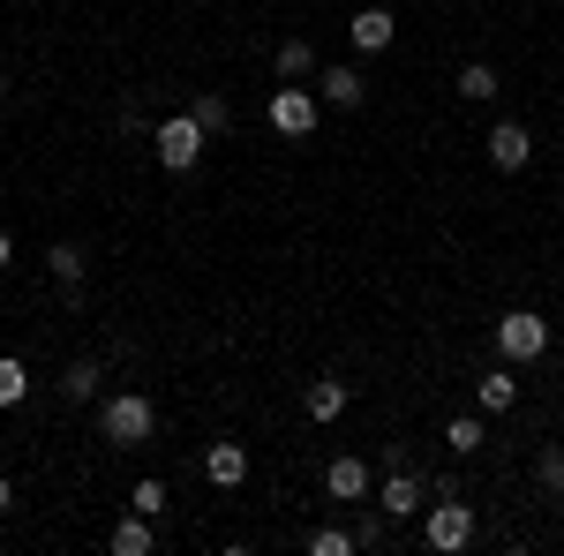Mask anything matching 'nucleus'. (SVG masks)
Here are the masks:
<instances>
[{
    "instance_id": "1",
    "label": "nucleus",
    "mask_w": 564,
    "mask_h": 556,
    "mask_svg": "<svg viewBox=\"0 0 564 556\" xmlns=\"http://www.w3.org/2000/svg\"><path fill=\"white\" fill-rule=\"evenodd\" d=\"M159 428V406L143 399V391H113L106 406H98V436L113 444V451H129V444H143Z\"/></svg>"
},
{
    "instance_id": "2",
    "label": "nucleus",
    "mask_w": 564,
    "mask_h": 556,
    "mask_svg": "<svg viewBox=\"0 0 564 556\" xmlns=\"http://www.w3.org/2000/svg\"><path fill=\"white\" fill-rule=\"evenodd\" d=\"M422 534H430L436 556L467 549V542H475V504H459V489H436V504H430V519H422Z\"/></svg>"
},
{
    "instance_id": "3",
    "label": "nucleus",
    "mask_w": 564,
    "mask_h": 556,
    "mask_svg": "<svg viewBox=\"0 0 564 556\" xmlns=\"http://www.w3.org/2000/svg\"><path fill=\"white\" fill-rule=\"evenodd\" d=\"M204 143H212V135H204L196 113H174V121H159V135H151V151H159L166 173H188L196 159H204Z\"/></svg>"
},
{
    "instance_id": "4",
    "label": "nucleus",
    "mask_w": 564,
    "mask_h": 556,
    "mask_svg": "<svg viewBox=\"0 0 564 556\" xmlns=\"http://www.w3.org/2000/svg\"><path fill=\"white\" fill-rule=\"evenodd\" d=\"M497 353H505V361H542V353H550V324H542L534 308H512V316L497 324Z\"/></svg>"
},
{
    "instance_id": "5",
    "label": "nucleus",
    "mask_w": 564,
    "mask_h": 556,
    "mask_svg": "<svg viewBox=\"0 0 564 556\" xmlns=\"http://www.w3.org/2000/svg\"><path fill=\"white\" fill-rule=\"evenodd\" d=\"M271 129H279V135H308V129H316V98H308L302 84H286L279 98H271Z\"/></svg>"
},
{
    "instance_id": "6",
    "label": "nucleus",
    "mask_w": 564,
    "mask_h": 556,
    "mask_svg": "<svg viewBox=\"0 0 564 556\" xmlns=\"http://www.w3.org/2000/svg\"><path fill=\"white\" fill-rule=\"evenodd\" d=\"M527 159H534V135H527L520 121H497V129H489V166H497V173H520Z\"/></svg>"
},
{
    "instance_id": "7",
    "label": "nucleus",
    "mask_w": 564,
    "mask_h": 556,
    "mask_svg": "<svg viewBox=\"0 0 564 556\" xmlns=\"http://www.w3.org/2000/svg\"><path fill=\"white\" fill-rule=\"evenodd\" d=\"M316 90H324V106H339V113H354V106L369 98V76H361L354 61H339V68H324V76H316Z\"/></svg>"
},
{
    "instance_id": "8",
    "label": "nucleus",
    "mask_w": 564,
    "mask_h": 556,
    "mask_svg": "<svg viewBox=\"0 0 564 556\" xmlns=\"http://www.w3.org/2000/svg\"><path fill=\"white\" fill-rule=\"evenodd\" d=\"M347 39H354V53H384V45L399 39V23H391V8H361L347 23Z\"/></svg>"
},
{
    "instance_id": "9",
    "label": "nucleus",
    "mask_w": 564,
    "mask_h": 556,
    "mask_svg": "<svg viewBox=\"0 0 564 556\" xmlns=\"http://www.w3.org/2000/svg\"><path fill=\"white\" fill-rule=\"evenodd\" d=\"M324 489H332V497H339V504H361V497H369V459H332V467H324Z\"/></svg>"
},
{
    "instance_id": "10",
    "label": "nucleus",
    "mask_w": 564,
    "mask_h": 556,
    "mask_svg": "<svg viewBox=\"0 0 564 556\" xmlns=\"http://www.w3.org/2000/svg\"><path fill=\"white\" fill-rule=\"evenodd\" d=\"M204 473H212V489H241L249 481V451L241 444H212L204 451Z\"/></svg>"
},
{
    "instance_id": "11",
    "label": "nucleus",
    "mask_w": 564,
    "mask_h": 556,
    "mask_svg": "<svg viewBox=\"0 0 564 556\" xmlns=\"http://www.w3.org/2000/svg\"><path fill=\"white\" fill-rule=\"evenodd\" d=\"M45 271L61 279L68 301H84V249H76V241H53V249H45Z\"/></svg>"
},
{
    "instance_id": "12",
    "label": "nucleus",
    "mask_w": 564,
    "mask_h": 556,
    "mask_svg": "<svg viewBox=\"0 0 564 556\" xmlns=\"http://www.w3.org/2000/svg\"><path fill=\"white\" fill-rule=\"evenodd\" d=\"M302 414H308V422H339V414H347V384H339V377L308 384L302 391Z\"/></svg>"
},
{
    "instance_id": "13",
    "label": "nucleus",
    "mask_w": 564,
    "mask_h": 556,
    "mask_svg": "<svg viewBox=\"0 0 564 556\" xmlns=\"http://www.w3.org/2000/svg\"><path fill=\"white\" fill-rule=\"evenodd\" d=\"M406 512H422V481L406 467H391L384 473V519H406Z\"/></svg>"
},
{
    "instance_id": "14",
    "label": "nucleus",
    "mask_w": 564,
    "mask_h": 556,
    "mask_svg": "<svg viewBox=\"0 0 564 556\" xmlns=\"http://www.w3.org/2000/svg\"><path fill=\"white\" fill-rule=\"evenodd\" d=\"M151 549H159V534H151L143 512H129L121 526H113V556H151Z\"/></svg>"
},
{
    "instance_id": "15",
    "label": "nucleus",
    "mask_w": 564,
    "mask_h": 556,
    "mask_svg": "<svg viewBox=\"0 0 564 556\" xmlns=\"http://www.w3.org/2000/svg\"><path fill=\"white\" fill-rule=\"evenodd\" d=\"M475 399H481V414H512V399H520V384H512V369H489L475 384Z\"/></svg>"
},
{
    "instance_id": "16",
    "label": "nucleus",
    "mask_w": 564,
    "mask_h": 556,
    "mask_svg": "<svg viewBox=\"0 0 564 556\" xmlns=\"http://www.w3.org/2000/svg\"><path fill=\"white\" fill-rule=\"evenodd\" d=\"M271 68H279L286 84H302V76H316V45H308V39H286V45H279V61H271Z\"/></svg>"
},
{
    "instance_id": "17",
    "label": "nucleus",
    "mask_w": 564,
    "mask_h": 556,
    "mask_svg": "<svg viewBox=\"0 0 564 556\" xmlns=\"http://www.w3.org/2000/svg\"><path fill=\"white\" fill-rule=\"evenodd\" d=\"M90 391H98V361H68V369H61V399H68V406H84Z\"/></svg>"
},
{
    "instance_id": "18",
    "label": "nucleus",
    "mask_w": 564,
    "mask_h": 556,
    "mask_svg": "<svg viewBox=\"0 0 564 556\" xmlns=\"http://www.w3.org/2000/svg\"><path fill=\"white\" fill-rule=\"evenodd\" d=\"M188 113H196V121H204V135H226V129H234V106H226V98H218V90H204V98H196V106H188Z\"/></svg>"
},
{
    "instance_id": "19",
    "label": "nucleus",
    "mask_w": 564,
    "mask_h": 556,
    "mask_svg": "<svg viewBox=\"0 0 564 556\" xmlns=\"http://www.w3.org/2000/svg\"><path fill=\"white\" fill-rule=\"evenodd\" d=\"M459 98H497V68H489V61H467V68H459Z\"/></svg>"
},
{
    "instance_id": "20",
    "label": "nucleus",
    "mask_w": 564,
    "mask_h": 556,
    "mask_svg": "<svg viewBox=\"0 0 564 556\" xmlns=\"http://www.w3.org/2000/svg\"><path fill=\"white\" fill-rule=\"evenodd\" d=\"M23 391H31L23 361H15V353H0V406H23Z\"/></svg>"
},
{
    "instance_id": "21",
    "label": "nucleus",
    "mask_w": 564,
    "mask_h": 556,
    "mask_svg": "<svg viewBox=\"0 0 564 556\" xmlns=\"http://www.w3.org/2000/svg\"><path fill=\"white\" fill-rule=\"evenodd\" d=\"M308 549H316V556H354L361 542H354V534H339V526H316V534H308Z\"/></svg>"
},
{
    "instance_id": "22",
    "label": "nucleus",
    "mask_w": 564,
    "mask_h": 556,
    "mask_svg": "<svg viewBox=\"0 0 564 556\" xmlns=\"http://www.w3.org/2000/svg\"><path fill=\"white\" fill-rule=\"evenodd\" d=\"M444 444H452V451H481V422H475V414L444 422Z\"/></svg>"
},
{
    "instance_id": "23",
    "label": "nucleus",
    "mask_w": 564,
    "mask_h": 556,
    "mask_svg": "<svg viewBox=\"0 0 564 556\" xmlns=\"http://www.w3.org/2000/svg\"><path fill=\"white\" fill-rule=\"evenodd\" d=\"M534 481H542V489H564V444H550V451L534 459Z\"/></svg>"
},
{
    "instance_id": "24",
    "label": "nucleus",
    "mask_w": 564,
    "mask_h": 556,
    "mask_svg": "<svg viewBox=\"0 0 564 556\" xmlns=\"http://www.w3.org/2000/svg\"><path fill=\"white\" fill-rule=\"evenodd\" d=\"M129 504H135L143 519H159V512H166V481H135V497H129Z\"/></svg>"
},
{
    "instance_id": "25",
    "label": "nucleus",
    "mask_w": 564,
    "mask_h": 556,
    "mask_svg": "<svg viewBox=\"0 0 564 556\" xmlns=\"http://www.w3.org/2000/svg\"><path fill=\"white\" fill-rule=\"evenodd\" d=\"M8 504H15V489H8V473H0V512H8Z\"/></svg>"
},
{
    "instance_id": "26",
    "label": "nucleus",
    "mask_w": 564,
    "mask_h": 556,
    "mask_svg": "<svg viewBox=\"0 0 564 556\" xmlns=\"http://www.w3.org/2000/svg\"><path fill=\"white\" fill-rule=\"evenodd\" d=\"M8 257H15V241H8V233H0V271H8Z\"/></svg>"
},
{
    "instance_id": "27",
    "label": "nucleus",
    "mask_w": 564,
    "mask_h": 556,
    "mask_svg": "<svg viewBox=\"0 0 564 556\" xmlns=\"http://www.w3.org/2000/svg\"><path fill=\"white\" fill-rule=\"evenodd\" d=\"M0 98H8V84H0Z\"/></svg>"
}]
</instances>
